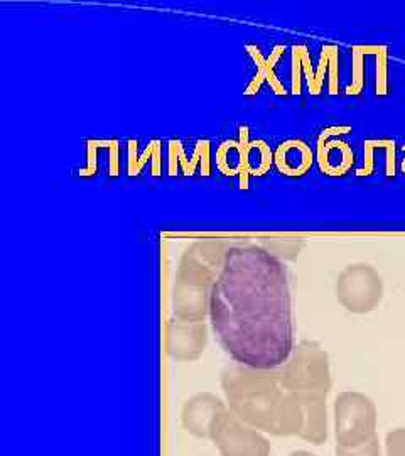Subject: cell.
Wrapping results in <instances>:
<instances>
[{
    "instance_id": "obj_1",
    "label": "cell",
    "mask_w": 405,
    "mask_h": 456,
    "mask_svg": "<svg viewBox=\"0 0 405 456\" xmlns=\"http://www.w3.org/2000/svg\"><path fill=\"white\" fill-rule=\"evenodd\" d=\"M221 348L245 369H284L296 352L294 304L286 266L252 242H235L208 301Z\"/></svg>"
},
{
    "instance_id": "obj_2",
    "label": "cell",
    "mask_w": 405,
    "mask_h": 456,
    "mask_svg": "<svg viewBox=\"0 0 405 456\" xmlns=\"http://www.w3.org/2000/svg\"><path fill=\"white\" fill-rule=\"evenodd\" d=\"M350 127H328L318 137V164L321 172L328 176H343L353 166V151L346 142H341L339 151L335 154V140H328L331 135L346 134Z\"/></svg>"
},
{
    "instance_id": "obj_3",
    "label": "cell",
    "mask_w": 405,
    "mask_h": 456,
    "mask_svg": "<svg viewBox=\"0 0 405 456\" xmlns=\"http://www.w3.org/2000/svg\"><path fill=\"white\" fill-rule=\"evenodd\" d=\"M245 51L250 54V58H252L253 63L257 67V75L253 76L252 82L245 88L243 95L245 97L257 95L264 82H267L270 84V88H272V92L275 95H279V97L286 95L287 92L286 88H284V84L275 75V63L281 60V56L284 54L286 48L282 44L274 46V50L270 51V56H267V58H264L262 51L258 50L255 44H247Z\"/></svg>"
},
{
    "instance_id": "obj_4",
    "label": "cell",
    "mask_w": 405,
    "mask_h": 456,
    "mask_svg": "<svg viewBox=\"0 0 405 456\" xmlns=\"http://www.w3.org/2000/svg\"><path fill=\"white\" fill-rule=\"evenodd\" d=\"M274 164L284 176H304L313 166V152L303 140L289 139L277 146L274 152Z\"/></svg>"
},
{
    "instance_id": "obj_5",
    "label": "cell",
    "mask_w": 405,
    "mask_h": 456,
    "mask_svg": "<svg viewBox=\"0 0 405 456\" xmlns=\"http://www.w3.org/2000/svg\"><path fill=\"white\" fill-rule=\"evenodd\" d=\"M127 149H129V159H127V172L129 176H139L142 172L144 166L152 161V176H161V140L159 139H152L151 142L146 146V151L142 152V156H139V144L134 139H131L127 142Z\"/></svg>"
},
{
    "instance_id": "obj_6",
    "label": "cell",
    "mask_w": 405,
    "mask_h": 456,
    "mask_svg": "<svg viewBox=\"0 0 405 456\" xmlns=\"http://www.w3.org/2000/svg\"><path fill=\"white\" fill-rule=\"evenodd\" d=\"M338 60H339V51H338L337 46L328 44V46H324L321 50L318 69L314 71V82H313V86L309 88L311 95H320L326 71H330V93L337 95L338 84H339V65H338Z\"/></svg>"
},
{
    "instance_id": "obj_7",
    "label": "cell",
    "mask_w": 405,
    "mask_h": 456,
    "mask_svg": "<svg viewBox=\"0 0 405 456\" xmlns=\"http://www.w3.org/2000/svg\"><path fill=\"white\" fill-rule=\"evenodd\" d=\"M301 71H304L307 88L313 86L314 82V69L311 67V56L309 51L303 44H298L292 48V73H290V88L294 95L301 93Z\"/></svg>"
},
{
    "instance_id": "obj_8",
    "label": "cell",
    "mask_w": 405,
    "mask_h": 456,
    "mask_svg": "<svg viewBox=\"0 0 405 456\" xmlns=\"http://www.w3.org/2000/svg\"><path fill=\"white\" fill-rule=\"evenodd\" d=\"M365 54H373L377 60V67H375V93L378 97H385L387 95V46H363Z\"/></svg>"
},
{
    "instance_id": "obj_9",
    "label": "cell",
    "mask_w": 405,
    "mask_h": 456,
    "mask_svg": "<svg viewBox=\"0 0 405 456\" xmlns=\"http://www.w3.org/2000/svg\"><path fill=\"white\" fill-rule=\"evenodd\" d=\"M210 151H211V144L210 140L202 139L196 142L195 146V151H193V157L187 159V166L183 169V174L185 176H193L196 172V166L202 164V176L208 178L210 176V171H211V164H210Z\"/></svg>"
},
{
    "instance_id": "obj_10",
    "label": "cell",
    "mask_w": 405,
    "mask_h": 456,
    "mask_svg": "<svg viewBox=\"0 0 405 456\" xmlns=\"http://www.w3.org/2000/svg\"><path fill=\"white\" fill-rule=\"evenodd\" d=\"M365 51L363 46H353L352 50V84L346 86V95H360L365 86Z\"/></svg>"
},
{
    "instance_id": "obj_11",
    "label": "cell",
    "mask_w": 405,
    "mask_h": 456,
    "mask_svg": "<svg viewBox=\"0 0 405 456\" xmlns=\"http://www.w3.org/2000/svg\"><path fill=\"white\" fill-rule=\"evenodd\" d=\"M303 242H282V240H270V242H264L262 247H266L272 255H275L277 259H292L296 257V253H299V251L303 249Z\"/></svg>"
},
{
    "instance_id": "obj_12",
    "label": "cell",
    "mask_w": 405,
    "mask_h": 456,
    "mask_svg": "<svg viewBox=\"0 0 405 456\" xmlns=\"http://www.w3.org/2000/svg\"><path fill=\"white\" fill-rule=\"evenodd\" d=\"M236 146H238V140H225V142H221V146L218 148V151H217V168L219 169V172H223L225 176H238V168H232L230 164H228V152L232 151V149H236Z\"/></svg>"
},
{
    "instance_id": "obj_13",
    "label": "cell",
    "mask_w": 405,
    "mask_h": 456,
    "mask_svg": "<svg viewBox=\"0 0 405 456\" xmlns=\"http://www.w3.org/2000/svg\"><path fill=\"white\" fill-rule=\"evenodd\" d=\"M99 142L95 139L86 140V166L80 169V176L82 178H91L97 174L99 171Z\"/></svg>"
},
{
    "instance_id": "obj_14",
    "label": "cell",
    "mask_w": 405,
    "mask_h": 456,
    "mask_svg": "<svg viewBox=\"0 0 405 456\" xmlns=\"http://www.w3.org/2000/svg\"><path fill=\"white\" fill-rule=\"evenodd\" d=\"M178 148H179V140H169V176H176L178 174Z\"/></svg>"
},
{
    "instance_id": "obj_15",
    "label": "cell",
    "mask_w": 405,
    "mask_h": 456,
    "mask_svg": "<svg viewBox=\"0 0 405 456\" xmlns=\"http://www.w3.org/2000/svg\"><path fill=\"white\" fill-rule=\"evenodd\" d=\"M110 149V161H108V174L112 176V178H115L118 176V151H120V148H118V140L117 139H114L112 140V146L108 148Z\"/></svg>"
},
{
    "instance_id": "obj_16",
    "label": "cell",
    "mask_w": 405,
    "mask_h": 456,
    "mask_svg": "<svg viewBox=\"0 0 405 456\" xmlns=\"http://www.w3.org/2000/svg\"><path fill=\"white\" fill-rule=\"evenodd\" d=\"M402 169H404V172H405V159H404V163H402Z\"/></svg>"
}]
</instances>
